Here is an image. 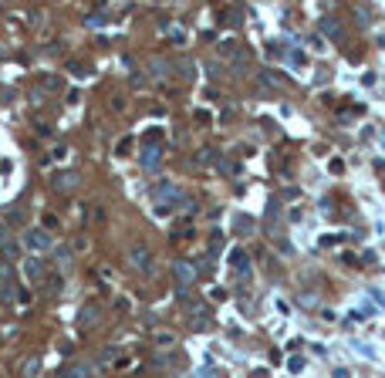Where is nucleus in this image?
Listing matches in <instances>:
<instances>
[{
	"instance_id": "obj_1",
	"label": "nucleus",
	"mask_w": 385,
	"mask_h": 378,
	"mask_svg": "<svg viewBox=\"0 0 385 378\" xmlns=\"http://www.w3.org/2000/svg\"><path fill=\"white\" fill-rule=\"evenodd\" d=\"M24 246L31 254H44V250H51V236H47V230H27L24 233Z\"/></svg>"
},
{
	"instance_id": "obj_2",
	"label": "nucleus",
	"mask_w": 385,
	"mask_h": 378,
	"mask_svg": "<svg viewBox=\"0 0 385 378\" xmlns=\"http://www.w3.org/2000/svg\"><path fill=\"white\" fill-rule=\"evenodd\" d=\"M129 260H132L142 274H152V254H149V246H142V243L129 246Z\"/></svg>"
},
{
	"instance_id": "obj_3",
	"label": "nucleus",
	"mask_w": 385,
	"mask_h": 378,
	"mask_svg": "<svg viewBox=\"0 0 385 378\" xmlns=\"http://www.w3.org/2000/svg\"><path fill=\"white\" fill-rule=\"evenodd\" d=\"M172 274H176V284H179V287H189L192 280H196V270H192V264H186V260L172 264Z\"/></svg>"
},
{
	"instance_id": "obj_4",
	"label": "nucleus",
	"mask_w": 385,
	"mask_h": 378,
	"mask_svg": "<svg viewBox=\"0 0 385 378\" xmlns=\"http://www.w3.org/2000/svg\"><path fill=\"white\" fill-rule=\"evenodd\" d=\"M91 371H95L91 361H75V365H68L61 371V378H91Z\"/></svg>"
},
{
	"instance_id": "obj_5",
	"label": "nucleus",
	"mask_w": 385,
	"mask_h": 378,
	"mask_svg": "<svg viewBox=\"0 0 385 378\" xmlns=\"http://www.w3.org/2000/svg\"><path fill=\"white\" fill-rule=\"evenodd\" d=\"M78 186H81L78 172H61V176H54V189H57V193H68V189H78Z\"/></svg>"
},
{
	"instance_id": "obj_6",
	"label": "nucleus",
	"mask_w": 385,
	"mask_h": 378,
	"mask_svg": "<svg viewBox=\"0 0 385 378\" xmlns=\"http://www.w3.org/2000/svg\"><path fill=\"white\" fill-rule=\"evenodd\" d=\"M159 159H162V152H159L156 145H149L146 152H142V169H149V172H156V169H159Z\"/></svg>"
},
{
	"instance_id": "obj_7",
	"label": "nucleus",
	"mask_w": 385,
	"mask_h": 378,
	"mask_svg": "<svg viewBox=\"0 0 385 378\" xmlns=\"http://www.w3.org/2000/svg\"><path fill=\"white\" fill-rule=\"evenodd\" d=\"M27 277L41 280V277H44V264H41V260H27Z\"/></svg>"
},
{
	"instance_id": "obj_8",
	"label": "nucleus",
	"mask_w": 385,
	"mask_h": 378,
	"mask_svg": "<svg viewBox=\"0 0 385 378\" xmlns=\"http://www.w3.org/2000/svg\"><path fill=\"white\" fill-rule=\"evenodd\" d=\"M230 260H233V267H240V274H247V270H250V260H247V254H243V250H237Z\"/></svg>"
},
{
	"instance_id": "obj_9",
	"label": "nucleus",
	"mask_w": 385,
	"mask_h": 378,
	"mask_svg": "<svg viewBox=\"0 0 385 378\" xmlns=\"http://www.w3.org/2000/svg\"><path fill=\"white\" fill-rule=\"evenodd\" d=\"M88 321H98V307H95V304H88V307L81 311V324H88Z\"/></svg>"
},
{
	"instance_id": "obj_10",
	"label": "nucleus",
	"mask_w": 385,
	"mask_h": 378,
	"mask_svg": "<svg viewBox=\"0 0 385 378\" xmlns=\"http://www.w3.org/2000/svg\"><path fill=\"white\" fill-rule=\"evenodd\" d=\"M57 264H61V267H71V250L68 246H57Z\"/></svg>"
},
{
	"instance_id": "obj_11",
	"label": "nucleus",
	"mask_w": 385,
	"mask_h": 378,
	"mask_svg": "<svg viewBox=\"0 0 385 378\" xmlns=\"http://www.w3.org/2000/svg\"><path fill=\"white\" fill-rule=\"evenodd\" d=\"M37 371H41V358H31L27 368H24V375H37Z\"/></svg>"
},
{
	"instance_id": "obj_12",
	"label": "nucleus",
	"mask_w": 385,
	"mask_h": 378,
	"mask_svg": "<svg viewBox=\"0 0 385 378\" xmlns=\"http://www.w3.org/2000/svg\"><path fill=\"white\" fill-rule=\"evenodd\" d=\"M7 246H11V236H7V226L0 223V250H7Z\"/></svg>"
},
{
	"instance_id": "obj_13",
	"label": "nucleus",
	"mask_w": 385,
	"mask_h": 378,
	"mask_svg": "<svg viewBox=\"0 0 385 378\" xmlns=\"http://www.w3.org/2000/svg\"><path fill=\"white\" fill-rule=\"evenodd\" d=\"M378 145H382V149H385V135H382V142H378Z\"/></svg>"
}]
</instances>
